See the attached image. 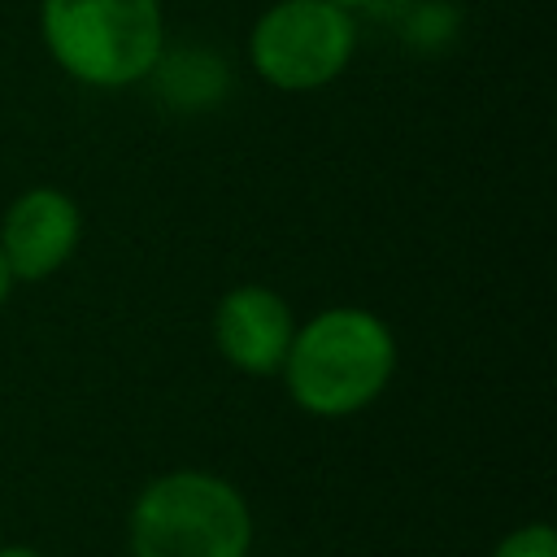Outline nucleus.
Wrapping results in <instances>:
<instances>
[{
	"instance_id": "9",
	"label": "nucleus",
	"mask_w": 557,
	"mask_h": 557,
	"mask_svg": "<svg viewBox=\"0 0 557 557\" xmlns=\"http://www.w3.org/2000/svg\"><path fill=\"white\" fill-rule=\"evenodd\" d=\"M0 557H39L35 548H22V544H9V548H0Z\"/></svg>"
},
{
	"instance_id": "6",
	"label": "nucleus",
	"mask_w": 557,
	"mask_h": 557,
	"mask_svg": "<svg viewBox=\"0 0 557 557\" xmlns=\"http://www.w3.org/2000/svg\"><path fill=\"white\" fill-rule=\"evenodd\" d=\"M292 309L261 283L231 287L213 309V339L222 357L244 374H278L292 344Z\"/></svg>"
},
{
	"instance_id": "7",
	"label": "nucleus",
	"mask_w": 557,
	"mask_h": 557,
	"mask_svg": "<svg viewBox=\"0 0 557 557\" xmlns=\"http://www.w3.org/2000/svg\"><path fill=\"white\" fill-rule=\"evenodd\" d=\"M492 557H557V531L548 522H527L518 531H509Z\"/></svg>"
},
{
	"instance_id": "2",
	"label": "nucleus",
	"mask_w": 557,
	"mask_h": 557,
	"mask_svg": "<svg viewBox=\"0 0 557 557\" xmlns=\"http://www.w3.org/2000/svg\"><path fill=\"white\" fill-rule=\"evenodd\" d=\"M39 30L52 61L87 87H131L165 48L161 0H44Z\"/></svg>"
},
{
	"instance_id": "3",
	"label": "nucleus",
	"mask_w": 557,
	"mask_h": 557,
	"mask_svg": "<svg viewBox=\"0 0 557 557\" xmlns=\"http://www.w3.org/2000/svg\"><path fill=\"white\" fill-rule=\"evenodd\" d=\"M126 535L131 557H248L252 513L226 479L174 470L139 492Z\"/></svg>"
},
{
	"instance_id": "5",
	"label": "nucleus",
	"mask_w": 557,
	"mask_h": 557,
	"mask_svg": "<svg viewBox=\"0 0 557 557\" xmlns=\"http://www.w3.org/2000/svg\"><path fill=\"white\" fill-rule=\"evenodd\" d=\"M78 235H83L78 205L57 187H30L4 213L0 252L13 278L35 283L57 274L70 261V252L78 248Z\"/></svg>"
},
{
	"instance_id": "4",
	"label": "nucleus",
	"mask_w": 557,
	"mask_h": 557,
	"mask_svg": "<svg viewBox=\"0 0 557 557\" xmlns=\"http://www.w3.org/2000/svg\"><path fill=\"white\" fill-rule=\"evenodd\" d=\"M357 30L348 9L331 0H278L248 39L252 70L278 91H313L344 74Z\"/></svg>"
},
{
	"instance_id": "8",
	"label": "nucleus",
	"mask_w": 557,
	"mask_h": 557,
	"mask_svg": "<svg viewBox=\"0 0 557 557\" xmlns=\"http://www.w3.org/2000/svg\"><path fill=\"white\" fill-rule=\"evenodd\" d=\"M9 287H13V274H9V261H4V252H0V305H4Z\"/></svg>"
},
{
	"instance_id": "10",
	"label": "nucleus",
	"mask_w": 557,
	"mask_h": 557,
	"mask_svg": "<svg viewBox=\"0 0 557 557\" xmlns=\"http://www.w3.org/2000/svg\"><path fill=\"white\" fill-rule=\"evenodd\" d=\"M331 4H339V9H361V4H374V0H331Z\"/></svg>"
},
{
	"instance_id": "1",
	"label": "nucleus",
	"mask_w": 557,
	"mask_h": 557,
	"mask_svg": "<svg viewBox=\"0 0 557 557\" xmlns=\"http://www.w3.org/2000/svg\"><path fill=\"white\" fill-rule=\"evenodd\" d=\"M396 370V339L370 309H326L292 331L283 379L313 418H348L383 396Z\"/></svg>"
}]
</instances>
